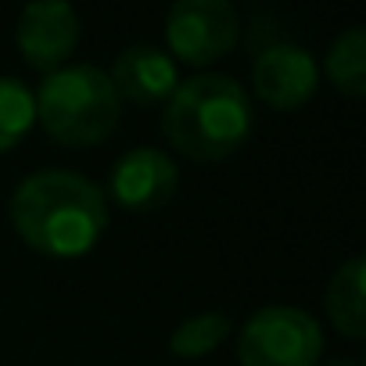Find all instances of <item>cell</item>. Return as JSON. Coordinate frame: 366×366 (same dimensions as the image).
<instances>
[{
    "mask_svg": "<svg viewBox=\"0 0 366 366\" xmlns=\"http://www.w3.org/2000/svg\"><path fill=\"white\" fill-rule=\"evenodd\" d=\"M11 227L51 259H79L108 230V198L72 169H40L11 194Z\"/></svg>",
    "mask_w": 366,
    "mask_h": 366,
    "instance_id": "1",
    "label": "cell"
},
{
    "mask_svg": "<svg viewBox=\"0 0 366 366\" xmlns=\"http://www.w3.org/2000/svg\"><path fill=\"white\" fill-rule=\"evenodd\" d=\"M165 140L194 162H223L252 137L248 90L223 72H202L179 83L162 115Z\"/></svg>",
    "mask_w": 366,
    "mask_h": 366,
    "instance_id": "2",
    "label": "cell"
},
{
    "mask_svg": "<svg viewBox=\"0 0 366 366\" xmlns=\"http://www.w3.org/2000/svg\"><path fill=\"white\" fill-rule=\"evenodd\" d=\"M36 119L61 147H94L119 122V94L108 72L94 65H65L40 83Z\"/></svg>",
    "mask_w": 366,
    "mask_h": 366,
    "instance_id": "3",
    "label": "cell"
},
{
    "mask_svg": "<svg viewBox=\"0 0 366 366\" xmlns=\"http://www.w3.org/2000/svg\"><path fill=\"white\" fill-rule=\"evenodd\" d=\"M323 355L320 323L295 305L259 309L237 341L241 366H316Z\"/></svg>",
    "mask_w": 366,
    "mask_h": 366,
    "instance_id": "4",
    "label": "cell"
},
{
    "mask_svg": "<svg viewBox=\"0 0 366 366\" xmlns=\"http://www.w3.org/2000/svg\"><path fill=\"white\" fill-rule=\"evenodd\" d=\"M165 36L172 58L205 69L237 47L241 19L227 0H176L165 15Z\"/></svg>",
    "mask_w": 366,
    "mask_h": 366,
    "instance_id": "5",
    "label": "cell"
},
{
    "mask_svg": "<svg viewBox=\"0 0 366 366\" xmlns=\"http://www.w3.org/2000/svg\"><path fill=\"white\" fill-rule=\"evenodd\" d=\"M179 191V169L158 147H133L126 151L108 179V194L126 212H158Z\"/></svg>",
    "mask_w": 366,
    "mask_h": 366,
    "instance_id": "6",
    "label": "cell"
},
{
    "mask_svg": "<svg viewBox=\"0 0 366 366\" xmlns=\"http://www.w3.org/2000/svg\"><path fill=\"white\" fill-rule=\"evenodd\" d=\"M19 51L40 72H58L79 44V15L65 0H36L19 15Z\"/></svg>",
    "mask_w": 366,
    "mask_h": 366,
    "instance_id": "7",
    "label": "cell"
},
{
    "mask_svg": "<svg viewBox=\"0 0 366 366\" xmlns=\"http://www.w3.org/2000/svg\"><path fill=\"white\" fill-rule=\"evenodd\" d=\"M316 83H320L316 58L305 47H298V44H273L252 65L255 94L269 108H280V112L302 108L316 94Z\"/></svg>",
    "mask_w": 366,
    "mask_h": 366,
    "instance_id": "8",
    "label": "cell"
},
{
    "mask_svg": "<svg viewBox=\"0 0 366 366\" xmlns=\"http://www.w3.org/2000/svg\"><path fill=\"white\" fill-rule=\"evenodd\" d=\"M112 86L119 94V101H133V104H162L172 97V90L179 86L176 79V61L151 47V44H133L126 47L115 65H112Z\"/></svg>",
    "mask_w": 366,
    "mask_h": 366,
    "instance_id": "9",
    "label": "cell"
},
{
    "mask_svg": "<svg viewBox=\"0 0 366 366\" xmlns=\"http://www.w3.org/2000/svg\"><path fill=\"white\" fill-rule=\"evenodd\" d=\"M362 295H366V266H362L359 255H352L345 266H337V273L330 277V287H327V316L352 341H359L366 334Z\"/></svg>",
    "mask_w": 366,
    "mask_h": 366,
    "instance_id": "10",
    "label": "cell"
},
{
    "mask_svg": "<svg viewBox=\"0 0 366 366\" xmlns=\"http://www.w3.org/2000/svg\"><path fill=\"white\" fill-rule=\"evenodd\" d=\"M327 76L345 97L366 94V36L359 26H348L334 36L327 51Z\"/></svg>",
    "mask_w": 366,
    "mask_h": 366,
    "instance_id": "11",
    "label": "cell"
},
{
    "mask_svg": "<svg viewBox=\"0 0 366 366\" xmlns=\"http://www.w3.org/2000/svg\"><path fill=\"white\" fill-rule=\"evenodd\" d=\"M230 316L219 312V309H209V312H198V316H187L169 337V352L179 355V359H202V355H212L227 334H230Z\"/></svg>",
    "mask_w": 366,
    "mask_h": 366,
    "instance_id": "12",
    "label": "cell"
},
{
    "mask_svg": "<svg viewBox=\"0 0 366 366\" xmlns=\"http://www.w3.org/2000/svg\"><path fill=\"white\" fill-rule=\"evenodd\" d=\"M36 122V101L22 79L0 76V154L11 151Z\"/></svg>",
    "mask_w": 366,
    "mask_h": 366,
    "instance_id": "13",
    "label": "cell"
},
{
    "mask_svg": "<svg viewBox=\"0 0 366 366\" xmlns=\"http://www.w3.org/2000/svg\"><path fill=\"white\" fill-rule=\"evenodd\" d=\"M327 366H362V362H352V359H334V362H327Z\"/></svg>",
    "mask_w": 366,
    "mask_h": 366,
    "instance_id": "14",
    "label": "cell"
}]
</instances>
